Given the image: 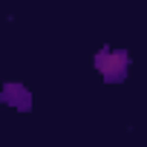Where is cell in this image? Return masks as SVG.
Segmentation results:
<instances>
[{
  "mask_svg": "<svg viewBox=\"0 0 147 147\" xmlns=\"http://www.w3.org/2000/svg\"><path fill=\"white\" fill-rule=\"evenodd\" d=\"M95 69L101 72V78L107 84H118V81L127 78V72H130V55L124 49L104 46L101 52H95Z\"/></svg>",
  "mask_w": 147,
  "mask_h": 147,
  "instance_id": "obj_1",
  "label": "cell"
},
{
  "mask_svg": "<svg viewBox=\"0 0 147 147\" xmlns=\"http://www.w3.org/2000/svg\"><path fill=\"white\" fill-rule=\"evenodd\" d=\"M0 101L20 110V113H29L32 110V92L20 84V81H6L3 90H0Z\"/></svg>",
  "mask_w": 147,
  "mask_h": 147,
  "instance_id": "obj_2",
  "label": "cell"
}]
</instances>
